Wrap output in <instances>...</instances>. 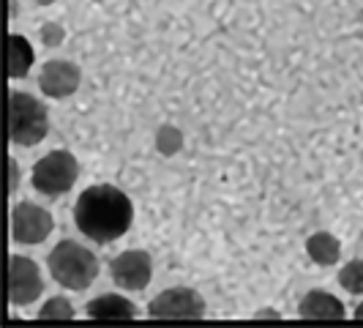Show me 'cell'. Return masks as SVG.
<instances>
[{
  "label": "cell",
  "mask_w": 363,
  "mask_h": 328,
  "mask_svg": "<svg viewBox=\"0 0 363 328\" xmlns=\"http://www.w3.org/2000/svg\"><path fill=\"white\" fill-rule=\"evenodd\" d=\"M134 222V205L118 186L96 183L88 186L74 202V224L82 236L96 244H112L128 233Z\"/></svg>",
  "instance_id": "6da1fadb"
},
{
  "label": "cell",
  "mask_w": 363,
  "mask_h": 328,
  "mask_svg": "<svg viewBox=\"0 0 363 328\" xmlns=\"http://www.w3.org/2000/svg\"><path fill=\"white\" fill-rule=\"evenodd\" d=\"M47 268L52 279L66 290H88L99 276V260L88 246L77 241H60L47 255Z\"/></svg>",
  "instance_id": "7a4b0ae2"
},
{
  "label": "cell",
  "mask_w": 363,
  "mask_h": 328,
  "mask_svg": "<svg viewBox=\"0 0 363 328\" xmlns=\"http://www.w3.org/2000/svg\"><path fill=\"white\" fill-rule=\"evenodd\" d=\"M50 131V115L30 93H9V140L14 146L33 148Z\"/></svg>",
  "instance_id": "3957f363"
},
{
  "label": "cell",
  "mask_w": 363,
  "mask_h": 328,
  "mask_svg": "<svg viewBox=\"0 0 363 328\" xmlns=\"http://www.w3.org/2000/svg\"><path fill=\"white\" fill-rule=\"evenodd\" d=\"M77 178H79V162L69 151H50L30 170V183L44 197H60L72 192Z\"/></svg>",
  "instance_id": "277c9868"
},
{
  "label": "cell",
  "mask_w": 363,
  "mask_h": 328,
  "mask_svg": "<svg viewBox=\"0 0 363 328\" xmlns=\"http://www.w3.org/2000/svg\"><path fill=\"white\" fill-rule=\"evenodd\" d=\"M55 219L36 202H17L11 208V238L22 246H36L52 236Z\"/></svg>",
  "instance_id": "5b68a950"
},
{
  "label": "cell",
  "mask_w": 363,
  "mask_h": 328,
  "mask_svg": "<svg viewBox=\"0 0 363 328\" xmlns=\"http://www.w3.org/2000/svg\"><path fill=\"white\" fill-rule=\"evenodd\" d=\"M147 315L159 320H200L205 315V301L191 288H169L147 304Z\"/></svg>",
  "instance_id": "8992f818"
},
{
  "label": "cell",
  "mask_w": 363,
  "mask_h": 328,
  "mask_svg": "<svg viewBox=\"0 0 363 328\" xmlns=\"http://www.w3.org/2000/svg\"><path fill=\"white\" fill-rule=\"evenodd\" d=\"M44 293V279L36 260L22 255H11L9 260V301L14 307H30Z\"/></svg>",
  "instance_id": "52a82bcc"
},
{
  "label": "cell",
  "mask_w": 363,
  "mask_h": 328,
  "mask_svg": "<svg viewBox=\"0 0 363 328\" xmlns=\"http://www.w3.org/2000/svg\"><path fill=\"white\" fill-rule=\"evenodd\" d=\"M109 276L121 290H145L153 276V260L145 249H126L109 263Z\"/></svg>",
  "instance_id": "ba28073f"
},
{
  "label": "cell",
  "mask_w": 363,
  "mask_h": 328,
  "mask_svg": "<svg viewBox=\"0 0 363 328\" xmlns=\"http://www.w3.org/2000/svg\"><path fill=\"white\" fill-rule=\"evenodd\" d=\"M82 74L72 60H50L38 72V88L50 99H66L79 88Z\"/></svg>",
  "instance_id": "9c48e42d"
},
{
  "label": "cell",
  "mask_w": 363,
  "mask_h": 328,
  "mask_svg": "<svg viewBox=\"0 0 363 328\" xmlns=\"http://www.w3.org/2000/svg\"><path fill=\"white\" fill-rule=\"evenodd\" d=\"M85 315L93 317V320H134L137 307L123 295L104 293V295H96L93 301L85 304Z\"/></svg>",
  "instance_id": "30bf717a"
},
{
  "label": "cell",
  "mask_w": 363,
  "mask_h": 328,
  "mask_svg": "<svg viewBox=\"0 0 363 328\" xmlns=\"http://www.w3.org/2000/svg\"><path fill=\"white\" fill-rule=\"evenodd\" d=\"M298 315L309 320H342L345 317V304L325 290H309L303 301L298 304Z\"/></svg>",
  "instance_id": "8fae6325"
},
{
  "label": "cell",
  "mask_w": 363,
  "mask_h": 328,
  "mask_svg": "<svg viewBox=\"0 0 363 328\" xmlns=\"http://www.w3.org/2000/svg\"><path fill=\"white\" fill-rule=\"evenodd\" d=\"M33 60H36V53H33L30 41L19 33H11L9 36V80H22L30 72Z\"/></svg>",
  "instance_id": "7c38bea8"
},
{
  "label": "cell",
  "mask_w": 363,
  "mask_h": 328,
  "mask_svg": "<svg viewBox=\"0 0 363 328\" xmlns=\"http://www.w3.org/2000/svg\"><path fill=\"white\" fill-rule=\"evenodd\" d=\"M306 252H309V257L317 266H333L342 257V244L330 233H314L306 241Z\"/></svg>",
  "instance_id": "4fadbf2b"
},
{
  "label": "cell",
  "mask_w": 363,
  "mask_h": 328,
  "mask_svg": "<svg viewBox=\"0 0 363 328\" xmlns=\"http://www.w3.org/2000/svg\"><path fill=\"white\" fill-rule=\"evenodd\" d=\"M41 320H72L74 317V304L63 295H52L50 301H44V307L38 310Z\"/></svg>",
  "instance_id": "5bb4252c"
},
{
  "label": "cell",
  "mask_w": 363,
  "mask_h": 328,
  "mask_svg": "<svg viewBox=\"0 0 363 328\" xmlns=\"http://www.w3.org/2000/svg\"><path fill=\"white\" fill-rule=\"evenodd\" d=\"M339 285H342V290L352 293V295H361L363 293V260L347 263L345 268L339 271Z\"/></svg>",
  "instance_id": "9a60e30c"
},
{
  "label": "cell",
  "mask_w": 363,
  "mask_h": 328,
  "mask_svg": "<svg viewBox=\"0 0 363 328\" xmlns=\"http://www.w3.org/2000/svg\"><path fill=\"white\" fill-rule=\"evenodd\" d=\"M156 148H159V153H164V156H175L183 148L181 129L169 126V124L159 129V131H156Z\"/></svg>",
  "instance_id": "2e32d148"
},
{
  "label": "cell",
  "mask_w": 363,
  "mask_h": 328,
  "mask_svg": "<svg viewBox=\"0 0 363 328\" xmlns=\"http://www.w3.org/2000/svg\"><path fill=\"white\" fill-rule=\"evenodd\" d=\"M38 38H41L44 47H60L63 38H66V31H63V25H57V22H44V25L38 28Z\"/></svg>",
  "instance_id": "e0dca14e"
},
{
  "label": "cell",
  "mask_w": 363,
  "mask_h": 328,
  "mask_svg": "<svg viewBox=\"0 0 363 328\" xmlns=\"http://www.w3.org/2000/svg\"><path fill=\"white\" fill-rule=\"evenodd\" d=\"M9 170H11V183H9V192H17V186H19V164H17V159H9Z\"/></svg>",
  "instance_id": "ac0fdd59"
},
{
  "label": "cell",
  "mask_w": 363,
  "mask_h": 328,
  "mask_svg": "<svg viewBox=\"0 0 363 328\" xmlns=\"http://www.w3.org/2000/svg\"><path fill=\"white\" fill-rule=\"evenodd\" d=\"M255 317H268V320H276V317H279V312L276 310H257Z\"/></svg>",
  "instance_id": "d6986e66"
},
{
  "label": "cell",
  "mask_w": 363,
  "mask_h": 328,
  "mask_svg": "<svg viewBox=\"0 0 363 328\" xmlns=\"http://www.w3.org/2000/svg\"><path fill=\"white\" fill-rule=\"evenodd\" d=\"M9 9H11V11H9V17L14 19L17 17V0H9Z\"/></svg>",
  "instance_id": "ffe728a7"
},
{
  "label": "cell",
  "mask_w": 363,
  "mask_h": 328,
  "mask_svg": "<svg viewBox=\"0 0 363 328\" xmlns=\"http://www.w3.org/2000/svg\"><path fill=\"white\" fill-rule=\"evenodd\" d=\"M355 317H358V320H363V301L355 307Z\"/></svg>",
  "instance_id": "44dd1931"
},
{
  "label": "cell",
  "mask_w": 363,
  "mask_h": 328,
  "mask_svg": "<svg viewBox=\"0 0 363 328\" xmlns=\"http://www.w3.org/2000/svg\"><path fill=\"white\" fill-rule=\"evenodd\" d=\"M33 3H36V6H52L55 0H33Z\"/></svg>",
  "instance_id": "7402d4cb"
}]
</instances>
